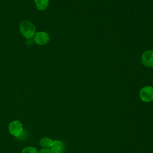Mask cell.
<instances>
[{
	"mask_svg": "<svg viewBox=\"0 0 153 153\" xmlns=\"http://www.w3.org/2000/svg\"><path fill=\"white\" fill-rule=\"evenodd\" d=\"M20 30L22 35L27 39L32 38L35 34V27L27 20L22 21L20 25Z\"/></svg>",
	"mask_w": 153,
	"mask_h": 153,
	"instance_id": "6da1fadb",
	"label": "cell"
},
{
	"mask_svg": "<svg viewBox=\"0 0 153 153\" xmlns=\"http://www.w3.org/2000/svg\"><path fill=\"white\" fill-rule=\"evenodd\" d=\"M139 97L143 102H149L153 100V87L145 86L141 88L139 92Z\"/></svg>",
	"mask_w": 153,
	"mask_h": 153,
	"instance_id": "7a4b0ae2",
	"label": "cell"
},
{
	"mask_svg": "<svg viewBox=\"0 0 153 153\" xmlns=\"http://www.w3.org/2000/svg\"><path fill=\"white\" fill-rule=\"evenodd\" d=\"M33 41L38 45H45L50 41V36L48 33L44 31L38 32L35 34Z\"/></svg>",
	"mask_w": 153,
	"mask_h": 153,
	"instance_id": "3957f363",
	"label": "cell"
},
{
	"mask_svg": "<svg viewBox=\"0 0 153 153\" xmlns=\"http://www.w3.org/2000/svg\"><path fill=\"white\" fill-rule=\"evenodd\" d=\"M141 62L146 67H153V51L146 50L144 51L141 56Z\"/></svg>",
	"mask_w": 153,
	"mask_h": 153,
	"instance_id": "277c9868",
	"label": "cell"
},
{
	"mask_svg": "<svg viewBox=\"0 0 153 153\" xmlns=\"http://www.w3.org/2000/svg\"><path fill=\"white\" fill-rule=\"evenodd\" d=\"M23 131L22 124L17 120L12 121L9 126L10 133L15 137H18Z\"/></svg>",
	"mask_w": 153,
	"mask_h": 153,
	"instance_id": "5b68a950",
	"label": "cell"
},
{
	"mask_svg": "<svg viewBox=\"0 0 153 153\" xmlns=\"http://www.w3.org/2000/svg\"><path fill=\"white\" fill-rule=\"evenodd\" d=\"M50 150L52 153H63L65 150V145L59 140L53 141Z\"/></svg>",
	"mask_w": 153,
	"mask_h": 153,
	"instance_id": "8992f818",
	"label": "cell"
},
{
	"mask_svg": "<svg viewBox=\"0 0 153 153\" xmlns=\"http://www.w3.org/2000/svg\"><path fill=\"white\" fill-rule=\"evenodd\" d=\"M35 3L36 8L42 11L47 8L49 4V0H35Z\"/></svg>",
	"mask_w": 153,
	"mask_h": 153,
	"instance_id": "52a82bcc",
	"label": "cell"
},
{
	"mask_svg": "<svg viewBox=\"0 0 153 153\" xmlns=\"http://www.w3.org/2000/svg\"><path fill=\"white\" fill-rule=\"evenodd\" d=\"M53 141L48 137H42L39 140V145L44 148H50L53 144Z\"/></svg>",
	"mask_w": 153,
	"mask_h": 153,
	"instance_id": "ba28073f",
	"label": "cell"
},
{
	"mask_svg": "<svg viewBox=\"0 0 153 153\" xmlns=\"http://www.w3.org/2000/svg\"><path fill=\"white\" fill-rule=\"evenodd\" d=\"M22 153H38V152L35 148L32 146H27L23 149Z\"/></svg>",
	"mask_w": 153,
	"mask_h": 153,
	"instance_id": "9c48e42d",
	"label": "cell"
},
{
	"mask_svg": "<svg viewBox=\"0 0 153 153\" xmlns=\"http://www.w3.org/2000/svg\"><path fill=\"white\" fill-rule=\"evenodd\" d=\"M38 153H52L51 150L48 148H42L41 149Z\"/></svg>",
	"mask_w": 153,
	"mask_h": 153,
	"instance_id": "30bf717a",
	"label": "cell"
},
{
	"mask_svg": "<svg viewBox=\"0 0 153 153\" xmlns=\"http://www.w3.org/2000/svg\"></svg>",
	"mask_w": 153,
	"mask_h": 153,
	"instance_id": "8fae6325",
	"label": "cell"
},
{
	"mask_svg": "<svg viewBox=\"0 0 153 153\" xmlns=\"http://www.w3.org/2000/svg\"><path fill=\"white\" fill-rule=\"evenodd\" d=\"M152 51H153V50H152Z\"/></svg>",
	"mask_w": 153,
	"mask_h": 153,
	"instance_id": "7c38bea8",
	"label": "cell"
}]
</instances>
